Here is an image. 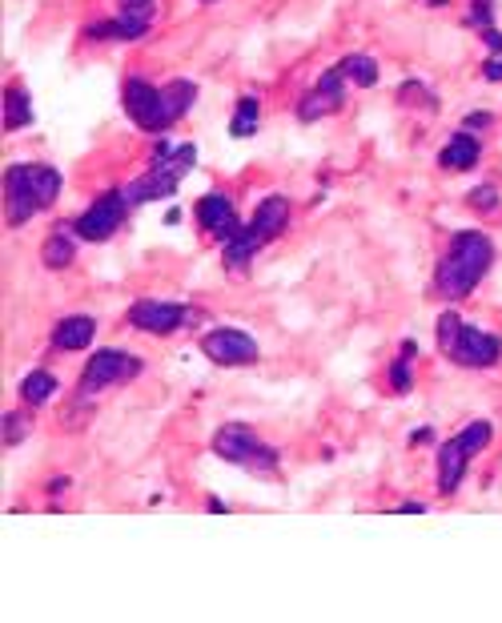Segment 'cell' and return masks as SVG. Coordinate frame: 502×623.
<instances>
[{"mask_svg":"<svg viewBox=\"0 0 502 623\" xmlns=\"http://www.w3.org/2000/svg\"><path fill=\"white\" fill-rule=\"evenodd\" d=\"M490 262H494V246H490V237L486 234H478V229H462V234H454L451 250L442 254L438 273H434V290H438V298L462 302L478 281H483V273L490 270Z\"/></svg>","mask_w":502,"mask_h":623,"instance_id":"1","label":"cell"},{"mask_svg":"<svg viewBox=\"0 0 502 623\" xmlns=\"http://www.w3.org/2000/svg\"><path fill=\"white\" fill-rule=\"evenodd\" d=\"M61 194V173L52 165H12L4 173V213L9 226H25L36 210H49Z\"/></svg>","mask_w":502,"mask_h":623,"instance_id":"2","label":"cell"},{"mask_svg":"<svg viewBox=\"0 0 502 623\" xmlns=\"http://www.w3.org/2000/svg\"><path fill=\"white\" fill-rule=\"evenodd\" d=\"M193 161H197V150H193V145H177L174 150L169 141H157L149 173L137 177V181L125 189L129 205H145V202H157V197H174L177 185H181V177L193 169Z\"/></svg>","mask_w":502,"mask_h":623,"instance_id":"3","label":"cell"},{"mask_svg":"<svg viewBox=\"0 0 502 623\" xmlns=\"http://www.w3.org/2000/svg\"><path fill=\"white\" fill-rule=\"evenodd\" d=\"M438 346L451 354L454 366L467 370H486L502 358V342L498 334H486L478 326L462 322L459 314H442L438 318Z\"/></svg>","mask_w":502,"mask_h":623,"instance_id":"4","label":"cell"},{"mask_svg":"<svg viewBox=\"0 0 502 623\" xmlns=\"http://www.w3.org/2000/svg\"><path fill=\"white\" fill-rule=\"evenodd\" d=\"M213 455L221 463H234V466H245L253 474H274L277 471V450L258 442L245 422H226V427L213 435Z\"/></svg>","mask_w":502,"mask_h":623,"instance_id":"5","label":"cell"},{"mask_svg":"<svg viewBox=\"0 0 502 623\" xmlns=\"http://www.w3.org/2000/svg\"><path fill=\"white\" fill-rule=\"evenodd\" d=\"M141 374V358H133L129 350H97L85 362V374H81V390L85 395H101L109 387H121L133 382Z\"/></svg>","mask_w":502,"mask_h":623,"instance_id":"6","label":"cell"},{"mask_svg":"<svg viewBox=\"0 0 502 623\" xmlns=\"http://www.w3.org/2000/svg\"><path fill=\"white\" fill-rule=\"evenodd\" d=\"M201 354L217 366H253L261 358L258 342H253L245 330H234V326H217L201 338Z\"/></svg>","mask_w":502,"mask_h":623,"instance_id":"7","label":"cell"},{"mask_svg":"<svg viewBox=\"0 0 502 623\" xmlns=\"http://www.w3.org/2000/svg\"><path fill=\"white\" fill-rule=\"evenodd\" d=\"M125 113L149 133H165L169 125H177L174 117H169L165 93L153 88L149 81H129V85H125Z\"/></svg>","mask_w":502,"mask_h":623,"instance_id":"8","label":"cell"},{"mask_svg":"<svg viewBox=\"0 0 502 623\" xmlns=\"http://www.w3.org/2000/svg\"><path fill=\"white\" fill-rule=\"evenodd\" d=\"M125 210H129V197L125 194H101L73 226H77L81 242H104V237H113L121 229Z\"/></svg>","mask_w":502,"mask_h":623,"instance_id":"9","label":"cell"},{"mask_svg":"<svg viewBox=\"0 0 502 623\" xmlns=\"http://www.w3.org/2000/svg\"><path fill=\"white\" fill-rule=\"evenodd\" d=\"M185 306H177V302H153V298H141L133 302L129 310V322L133 330H145V334H174L185 326Z\"/></svg>","mask_w":502,"mask_h":623,"instance_id":"10","label":"cell"},{"mask_svg":"<svg viewBox=\"0 0 502 623\" xmlns=\"http://www.w3.org/2000/svg\"><path fill=\"white\" fill-rule=\"evenodd\" d=\"M197 221H201V229H209V234L221 237V242H229V237L242 229L234 202H229L226 194H205V197H201V202H197Z\"/></svg>","mask_w":502,"mask_h":623,"instance_id":"11","label":"cell"},{"mask_svg":"<svg viewBox=\"0 0 502 623\" xmlns=\"http://www.w3.org/2000/svg\"><path fill=\"white\" fill-rule=\"evenodd\" d=\"M470 455H475V450H470L462 439L442 442V450H438V491H442V495H454V491H459V483L467 479Z\"/></svg>","mask_w":502,"mask_h":623,"instance_id":"12","label":"cell"},{"mask_svg":"<svg viewBox=\"0 0 502 623\" xmlns=\"http://www.w3.org/2000/svg\"><path fill=\"white\" fill-rule=\"evenodd\" d=\"M253 229H258V237L261 242H274L282 229L290 226V202L282 194H274V197H266V202L253 210V221H250Z\"/></svg>","mask_w":502,"mask_h":623,"instance_id":"13","label":"cell"},{"mask_svg":"<svg viewBox=\"0 0 502 623\" xmlns=\"http://www.w3.org/2000/svg\"><path fill=\"white\" fill-rule=\"evenodd\" d=\"M97 334V322L89 314H69L57 322V330H52V346L57 350H85L89 342H93Z\"/></svg>","mask_w":502,"mask_h":623,"instance_id":"14","label":"cell"},{"mask_svg":"<svg viewBox=\"0 0 502 623\" xmlns=\"http://www.w3.org/2000/svg\"><path fill=\"white\" fill-rule=\"evenodd\" d=\"M77 226L73 221H61V226L49 234V242H44V265L49 270H65V265H73V258H77Z\"/></svg>","mask_w":502,"mask_h":623,"instance_id":"15","label":"cell"},{"mask_svg":"<svg viewBox=\"0 0 502 623\" xmlns=\"http://www.w3.org/2000/svg\"><path fill=\"white\" fill-rule=\"evenodd\" d=\"M258 246H261L258 229H253V226H242V229H237V234L226 242V270H229V273H245V270H250V262H253V254H258Z\"/></svg>","mask_w":502,"mask_h":623,"instance_id":"16","label":"cell"},{"mask_svg":"<svg viewBox=\"0 0 502 623\" xmlns=\"http://www.w3.org/2000/svg\"><path fill=\"white\" fill-rule=\"evenodd\" d=\"M438 165L442 169H459V173L475 169L478 165V141L470 137V133H459V137H454L451 145L438 153Z\"/></svg>","mask_w":502,"mask_h":623,"instance_id":"17","label":"cell"},{"mask_svg":"<svg viewBox=\"0 0 502 623\" xmlns=\"http://www.w3.org/2000/svg\"><path fill=\"white\" fill-rule=\"evenodd\" d=\"M57 395V378L49 374V370H33V374L20 382V398H25L28 406H41L49 403V398Z\"/></svg>","mask_w":502,"mask_h":623,"instance_id":"18","label":"cell"},{"mask_svg":"<svg viewBox=\"0 0 502 623\" xmlns=\"http://www.w3.org/2000/svg\"><path fill=\"white\" fill-rule=\"evenodd\" d=\"M28 121H33L28 93L25 88H9V93H4V125H9V129H25Z\"/></svg>","mask_w":502,"mask_h":623,"instance_id":"19","label":"cell"},{"mask_svg":"<svg viewBox=\"0 0 502 623\" xmlns=\"http://www.w3.org/2000/svg\"><path fill=\"white\" fill-rule=\"evenodd\" d=\"M342 73H346L354 85H362V88H370V85H378V61L374 57H362V53H350L346 61H342Z\"/></svg>","mask_w":502,"mask_h":623,"instance_id":"20","label":"cell"},{"mask_svg":"<svg viewBox=\"0 0 502 623\" xmlns=\"http://www.w3.org/2000/svg\"><path fill=\"white\" fill-rule=\"evenodd\" d=\"M229 133H234V137H253V133H258V97L237 101V113H234V121H229Z\"/></svg>","mask_w":502,"mask_h":623,"instance_id":"21","label":"cell"},{"mask_svg":"<svg viewBox=\"0 0 502 623\" xmlns=\"http://www.w3.org/2000/svg\"><path fill=\"white\" fill-rule=\"evenodd\" d=\"M334 109H342V101H334L329 93H321V88H313L310 97L297 105V117L302 121H318V117H326V113H334Z\"/></svg>","mask_w":502,"mask_h":623,"instance_id":"22","label":"cell"},{"mask_svg":"<svg viewBox=\"0 0 502 623\" xmlns=\"http://www.w3.org/2000/svg\"><path fill=\"white\" fill-rule=\"evenodd\" d=\"M414 354H418L414 342H402V358H394V366H390V382H394L398 395L410 390V362H414Z\"/></svg>","mask_w":502,"mask_h":623,"instance_id":"23","label":"cell"},{"mask_svg":"<svg viewBox=\"0 0 502 623\" xmlns=\"http://www.w3.org/2000/svg\"><path fill=\"white\" fill-rule=\"evenodd\" d=\"M459 439H462V442H467V447H470V450H475V455H478V450H483V447H486V442H490V422H486V419H478V422H470V427H467V430H462Z\"/></svg>","mask_w":502,"mask_h":623,"instance_id":"24","label":"cell"},{"mask_svg":"<svg viewBox=\"0 0 502 623\" xmlns=\"http://www.w3.org/2000/svg\"><path fill=\"white\" fill-rule=\"evenodd\" d=\"M28 439V419L25 414H4V442L17 447V442Z\"/></svg>","mask_w":502,"mask_h":623,"instance_id":"25","label":"cell"},{"mask_svg":"<svg viewBox=\"0 0 502 623\" xmlns=\"http://www.w3.org/2000/svg\"><path fill=\"white\" fill-rule=\"evenodd\" d=\"M470 205H475V210H498V189H494V185H478L475 194H470Z\"/></svg>","mask_w":502,"mask_h":623,"instance_id":"26","label":"cell"},{"mask_svg":"<svg viewBox=\"0 0 502 623\" xmlns=\"http://www.w3.org/2000/svg\"><path fill=\"white\" fill-rule=\"evenodd\" d=\"M470 25L490 28V0H475V9H470Z\"/></svg>","mask_w":502,"mask_h":623,"instance_id":"27","label":"cell"},{"mask_svg":"<svg viewBox=\"0 0 502 623\" xmlns=\"http://www.w3.org/2000/svg\"><path fill=\"white\" fill-rule=\"evenodd\" d=\"M483 77H486V81H502V53H494L490 61L483 65Z\"/></svg>","mask_w":502,"mask_h":623,"instance_id":"28","label":"cell"},{"mask_svg":"<svg viewBox=\"0 0 502 623\" xmlns=\"http://www.w3.org/2000/svg\"><path fill=\"white\" fill-rule=\"evenodd\" d=\"M398 515H426V503H402Z\"/></svg>","mask_w":502,"mask_h":623,"instance_id":"29","label":"cell"},{"mask_svg":"<svg viewBox=\"0 0 502 623\" xmlns=\"http://www.w3.org/2000/svg\"><path fill=\"white\" fill-rule=\"evenodd\" d=\"M430 439H434L430 427H422V430H414V435H410V442H414V447H418V442H430Z\"/></svg>","mask_w":502,"mask_h":623,"instance_id":"30","label":"cell"},{"mask_svg":"<svg viewBox=\"0 0 502 623\" xmlns=\"http://www.w3.org/2000/svg\"><path fill=\"white\" fill-rule=\"evenodd\" d=\"M467 125H470V129H483V125H490V113H475Z\"/></svg>","mask_w":502,"mask_h":623,"instance_id":"31","label":"cell"},{"mask_svg":"<svg viewBox=\"0 0 502 623\" xmlns=\"http://www.w3.org/2000/svg\"><path fill=\"white\" fill-rule=\"evenodd\" d=\"M65 487H69V479H52V487H49V495H61Z\"/></svg>","mask_w":502,"mask_h":623,"instance_id":"32","label":"cell"},{"mask_svg":"<svg viewBox=\"0 0 502 623\" xmlns=\"http://www.w3.org/2000/svg\"><path fill=\"white\" fill-rule=\"evenodd\" d=\"M121 4H153V0H121Z\"/></svg>","mask_w":502,"mask_h":623,"instance_id":"33","label":"cell"}]
</instances>
